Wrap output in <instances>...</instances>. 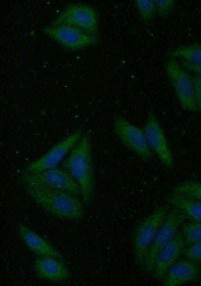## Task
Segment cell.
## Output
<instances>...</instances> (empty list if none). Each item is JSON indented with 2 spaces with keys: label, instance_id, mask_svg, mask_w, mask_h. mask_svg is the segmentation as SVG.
<instances>
[{
  "label": "cell",
  "instance_id": "obj_1",
  "mask_svg": "<svg viewBox=\"0 0 201 286\" xmlns=\"http://www.w3.org/2000/svg\"><path fill=\"white\" fill-rule=\"evenodd\" d=\"M62 168L71 176L79 186L83 203L88 204L93 194L94 174L91 140L88 133H83L63 161Z\"/></svg>",
  "mask_w": 201,
  "mask_h": 286
},
{
  "label": "cell",
  "instance_id": "obj_2",
  "mask_svg": "<svg viewBox=\"0 0 201 286\" xmlns=\"http://www.w3.org/2000/svg\"><path fill=\"white\" fill-rule=\"evenodd\" d=\"M25 187L34 202L51 215L71 221L82 218L83 202L80 196L64 191Z\"/></svg>",
  "mask_w": 201,
  "mask_h": 286
},
{
  "label": "cell",
  "instance_id": "obj_3",
  "mask_svg": "<svg viewBox=\"0 0 201 286\" xmlns=\"http://www.w3.org/2000/svg\"><path fill=\"white\" fill-rule=\"evenodd\" d=\"M164 204L157 207L136 226L132 235V248L137 265L143 266L145 256L160 226L170 210Z\"/></svg>",
  "mask_w": 201,
  "mask_h": 286
},
{
  "label": "cell",
  "instance_id": "obj_4",
  "mask_svg": "<svg viewBox=\"0 0 201 286\" xmlns=\"http://www.w3.org/2000/svg\"><path fill=\"white\" fill-rule=\"evenodd\" d=\"M21 181L25 187H34L68 192L81 197L79 186L64 169L57 167L35 173L23 174Z\"/></svg>",
  "mask_w": 201,
  "mask_h": 286
},
{
  "label": "cell",
  "instance_id": "obj_5",
  "mask_svg": "<svg viewBox=\"0 0 201 286\" xmlns=\"http://www.w3.org/2000/svg\"><path fill=\"white\" fill-rule=\"evenodd\" d=\"M113 130L121 142L142 161H151L153 153L148 145L143 129L123 116L117 115L113 120Z\"/></svg>",
  "mask_w": 201,
  "mask_h": 286
},
{
  "label": "cell",
  "instance_id": "obj_6",
  "mask_svg": "<svg viewBox=\"0 0 201 286\" xmlns=\"http://www.w3.org/2000/svg\"><path fill=\"white\" fill-rule=\"evenodd\" d=\"M185 218L184 215L175 208H173L169 211L145 256L142 266L145 271L148 272L153 271L158 253L172 240Z\"/></svg>",
  "mask_w": 201,
  "mask_h": 286
},
{
  "label": "cell",
  "instance_id": "obj_7",
  "mask_svg": "<svg viewBox=\"0 0 201 286\" xmlns=\"http://www.w3.org/2000/svg\"><path fill=\"white\" fill-rule=\"evenodd\" d=\"M165 70L182 109L197 111L192 78L173 58L166 62Z\"/></svg>",
  "mask_w": 201,
  "mask_h": 286
},
{
  "label": "cell",
  "instance_id": "obj_8",
  "mask_svg": "<svg viewBox=\"0 0 201 286\" xmlns=\"http://www.w3.org/2000/svg\"><path fill=\"white\" fill-rule=\"evenodd\" d=\"M51 25H67L96 35L98 18L96 11L83 3L68 5L52 22Z\"/></svg>",
  "mask_w": 201,
  "mask_h": 286
},
{
  "label": "cell",
  "instance_id": "obj_9",
  "mask_svg": "<svg viewBox=\"0 0 201 286\" xmlns=\"http://www.w3.org/2000/svg\"><path fill=\"white\" fill-rule=\"evenodd\" d=\"M147 142L152 153L165 167L171 169L174 166V158L165 134L156 115L148 112L143 127Z\"/></svg>",
  "mask_w": 201,
  "mask_h": 286
},
{
  "label": "cell",
  "instance_id": "obj_10",
  "mask_svg": "<svg viewBox=\"0 0 201 286\" xmlns=\"http://www.w3.org/2000/svg\"><path fill=\"white\" fill-rule=\"evenodd\" d=\"M44 31L50 38L70 50H78L98 42L96 35L69 25L50 24Z\"/></svg>",
  "mask_w": 201,
  "mask_h": 286
},
{
  "label": "cell",
  "instance_id": "obj_11",
  "mask_svg": "<svg viewBox=\"0 0 201 286\" xmlns=\"http://www.w3.org/2000/svg\"><path fill=\"white\" fill-rule=\"evenodd\" d=\"M83 132L76 131L53 146L46 153L30 163L25 173H35L57 167L79 140Z\"/></svg>",
  "mask_w": 201,
  "mask_h": 286
},
{
  "label": "cell",
  "instance_id": "obj_12",
  "mask_svg": "<svg viewBox=\"0 0 201 286\" xmlns=\"http://www.w3.org/2000/svg\"><path fill=\"white\" fill-rule=\"evenodd\" d=\"M185 243L181 232L178 231L172 240L158 253L153 267L154 276L163 279L169 268L182 254Z\"/></svg>",
  "mask_w": 201,
  "mask_h": 286
},
{
  "label": "cell",
  "instance_id": "obj_13",
  "mask_svg": "<svg viewBox=\"0 0 201 286\" xmlns=\"http://www.w3.org/2000/svg\"><path fill=\"white\" fill-rule=\"evenodd\" d=\"M201 268L194 261L185 257L178 259L167 270L163 277L165 286H178L197 280Z\"/></svg>",
  "mask_w": 201,
  "mask_h": 286
},
{
  "label": "cell",
  "instance_id": "obj_14",
  "mask_svg": "<svg viewBox=\"0 0 201 286\" xmlns=\"http://www.w3.org/2000/svg\"><path fill=\"white\" fill-rule=\"evenodd\" d=\"M33 268L38 277L51 282L64 281L70 275L62 260L53 256H37L34 261Z\"/></svg>",
  "mask_w": 201,
  "mask_h": 286
},
{
  "label": "cell",
  "instance_id": "obj_15",
  "mask_svg": "<svg viewBox=\"0 0 201 286\" xmlns=\"http://www.w3.org/2000/svg\"><path fill=\"white\" fill-rule=\"evenodd\" d=\"M18 234L27 247L37 256H53L62 260V255L40 235L23 224H19Z\"/></svg>",
  "mask_w": 201,
  "mask_h": 286
},
{
  "label": "cell",
  "instance_id": "obj_16",
  "mask_svg": "<svg viewBox=\"0 0 201 286\" xmlns=\"http://www.w3.org/2000/svg\"><path fill=\"white\" fill-rule=\"evenodd\" d=\"M167 202L170 207L180 211L186 218L201 223V201L172 193L167 198Z\"/></svg>",
  "mask_w": 201,
  "mask_h": 286
},
{
  "label": "cell",
  "instance_id": "obj_17",
  "mask_svg": "<svg viewBox=\"0 0 201 286\" xmlns=\"http://www.w3.org/2000/svg\"><path fill=\"white\" fill-rule=\"evenodd\" d=\"M173 58L182 60L195 64L201 63V45L195 44L177 47L170 53Z\"/></svg>",
  "mask_w": 201,
  "mask_h": 286
},
{
  "label": "cell",
  "instance_id": "obj_18",
  "mask_svg": "<svg viewBox=\"0 0 201 286\" xmlns=\"http://www.w3.org/2000/svg\"><path fill=\"white\" fill-rule=\"evenodd\" d=\"M173 193L201 201V182L194 180L182 182L174 187Z\"/></svg>",
  "mask_w": 201,
  "mask_h": 286
},
{
  "label": "cell",
  "instance_id": "obj_19",
  "mask_svg": "<svg viewBox=\"0 0 201 286\" xmlns=\"http://www.w3.org/2000/svg\"><path fill=\"white\" fill-rule=\"evenodd\" d=\"M181 233L188 246L201 241V223L190 221L183 223Z\"/></svg>",
  "mask_w": 201,
  "mask_h": 286
},
{
  "label": "cell",
  "instance_id": "obj_20",
  "mask_svg": "<svg viewBox=\"0 0 201 286\" xmlns=\"http://www.w3.org/2000/svg\"><path fill=\"white\" fill-rule=\"evenodd\" d=\"M134 3L142 21L148 23L153 20L157 13L155 1L136 0Z\"/></svg>",
  "mask_w": 201,
  "mask_h": 286
},
{
  "label": "cell",
  "instance_id": "obj_21",
  "mask_svg": "<svg viewBox=\"0 0 201 286\" xmlns=\"http://www.w3.org/2000/svg\"><path fill=\"white\" fill-rule=\"evenodd\" d=\"M183 255L186 258L193 261H201V241L188 245L185 247Z\"/></svg>",
  "mask_w": 201,
  "mask_h": 286
},
{
  "label": "cell",
  "instance_id": "obj_22",
  "mask_svg": "<svg viewBox=\"0 0 201 286\" xmlns=\"http://www.w3.org/2000/svg\"><path fill=\"white\" fill-rule=\"evenodd\" d=\"M156 12L159 16L165 17L174 10L175 1L174 0H155Z\"/></svg>",
  "mask_w": 201,
  "mask_h": 286
},
{
  "label": "cell",
  "instance_id": "obj_23",
  "mask_svg": "<svg viewBox=\"0 0 201 286\" xmlns=\"http://www.w3.org/2000/svg\"><path fill=\"white\" fill-rule=\"evenodd\" d=\"M197 110L201 112V76L194 75L192 77Z\"/></svg>",
  "mask_w": 201,
  "mask_h": 286
},
{
  "label": "cell",
  "instance_id": "obj_24",
  "mask_svg": "<svg viewBox=\"0 0 201 286\" xmlns=\"http://www.w3.org/2000/svg\"><path fill=\"white\" fill-rule=\"evenodd\" d=\"M180 65L184 70L190 71L194 73L195 75L201 76V63H192L182 60Z\"/></svg>",
  "mask_w": 201,
  "mask_h": 286
}]
</instances>
